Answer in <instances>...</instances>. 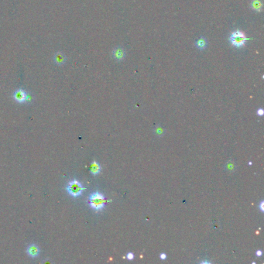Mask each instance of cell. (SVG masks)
<instances>
[{
  "label": "cell",
  "instance_id": "3957f363",
  "mask_svg": "<svg viewBox=\"0 0 264 264\" xmlns=\"http://www.w3.org/2000/svg\"><path fill=\"white\" fill-rule=\"evenodd\" d=\"M66 190L70 195H71L74 198H78V197L81 196V194L83 193V191L84 190V187L78 180L73 179L68 184Z\"/></svg>",
  "mask_w": 264,
  "mask_h": 264
},
{
  "label": "cell",
  "instance_id": "52a82bcc",
  "mask_svg": "<svg viewBox=\"0 0 264 264\" xmlns=\"http://www.w3.org/2000/svg\"><path fill=\"white\" fill-rule=\"evenodd\" d=\"M90 171L93 175H97V174H99V173H100L101 166L98 164V162L96 160L92 161V164H91Z\"/></svg>",
  "mask_w": 264,
  "mask_h": 264
},
{
  "label": "cell",
  "instance_id": "9c48e42d",
  "mask_svg": "<svg viewBox=\"0 0 264 264\" xmlns=\"http://www.w3.org/2000/svg\"><path fill=\"white\" fill-rule=\"evenodd\" d=\"M251 9L256 12H261L262 11V2L260 0H252L251 3Z\"/></svg>",
  "mask_w": 264,
  "mask_h": 264
},
{
  "label": "cell",
  "instance_id": "5b68a950",
  "mask_svg": "<svg viewBox=\"0 0 264 264\" xmlns=\"http://www.w3.org/2000/svg\"><path fill=\"white\" fill-rule=\"evenodd\" d=\"M112 56L117 61H122L125 57V51L123 48L119 47L112 51Z\"/></svg>",
  "mask_w": 264,
  "mask_h": 264
},
{
  "label": "cell",
  "instance_id": "8992f818",
  "mask_svg": "<svg viewBox=\"0 0 264 264\" xmlns=\"http://www.w3.org/2000/svg\"><path fill=\"white\" fill-rule=\"evenodd\" d=\"M27 252L30 256L36 257L39 255L40 249H39V247H37L36 245H30L27 249Z\"/></svg>",
  "mask_w": 264,
  "mask_h": 264
},
{
  "label": "cell",
  "instance_id": "7a4b0ae2",
  "mask_svg": "<svg viewBox=\"0 0 264 264\" xmlns=\"http://www.w3.org/2000/svg\"><path fill=\"white\" fill-rule=\"evenodd\" d=\"M249 40L250 39L247 38L246 34L239 30H236L231 33L229 37V40L231 44L236 48H241L245 46L246 42Z\"/></svg>",
  "mask_w": 264,
  "mask_h": 264
},
{
  "label": "cell",
  "instance_id": "ba28073f",
  "mask_svg": "<svg viewBox=\"0 0 264 264\" xmlns=\"http://www.w3.org/2000/svg\"><path fill=\"white\" fill-rule=\"evenodd\" d=\"M207 45H208V42H207L206 39H205V37H201V38L198 39L196 41V43H195V46H196L197 48L201 50H205L207 47Z\"/></svg>",
  "mask_w": 264,
  "mask_h": 264
},
{
  "label": "cell",
  "instance_id": "7c38bea8",
  "mask_svg": "<svg viewBox=\"0 0 264 264\" xmlns=\"http://www.w3.org/2000/svg\"><path fill=\"white\" fill-rule=\"evenodd\" d=\"M263 114H264V111L263 109H258V111H257V115H260V116H262V115H263Z\"/></svg>",
  "mask_w": 264,
  "mask_h": 264
},
{
  "label": "cell",
  "instance_id": "30bf717a",
  "mask_svg": "<svg viewBox=\"0 0 264 264\" xmlns=\"http://www.w3.org/2000/svg\"><path fill=\"white\" fill-rule=\"evenodd\" d=\"M65 60H66V58L63 56L62 53H60V52L57 53V54L55 55L54 57L55 62L58 63V64H62V63L65 62Z\"/></svg>",
  "mask_w": 264,
  "mask_h": 264
},
{
  "label": "cell",
  "instance_id": "9a60e30c",
  "mask_svg": "<svg viewBox=\"0 0 264 264\" xmlns=\"http://www.w3.org/2000/svg\"><path fill=\"white\" fill-rule=\"evenodd\" d=\"M263 204H264V202H263V201H262L261 203H260V209H261V211H264V208H263Z\"/></svg>",
  "mask_w": 264,
  "mask_h": 264
},
{
  "label": "cell",
  "instance_id": "277c9868",
  "mask_svg": "<svg viewBox=\"0 0 264 264\" xmlns=\"http://www.w3.org/2000/svg\"><path fill=\"white\" fill-rule=\"evenodd\" d=\"M13 98L16 102H19V103H23V102H25L28 100L29 95L23 89H18L14 93Z\"/></svg>",
  "mask_w": 264,
  "mask_h": 264
},
{
  "label": "cell",
  "instance_id": "5bb4252c",
  "mask_svg": "<svg viewBox=\"0 0 264 264\" xmlns=\"http://www.w3.org/2000/svg\"><path fill=\"white\" fill-rule=\"evenodd\" d=\"M256 254L257 256H261L262 254H263V253H262L261 251H260V250H258V251H256Z\"/></svg>",
  "mask_w": 264,
  "mask_h": 264
},
{
  "label": "cell",
  "instance_id": "6da1fadb",
  "mask_svg": "<svg viewBox=\"0 0 264 264\" xmlns=\"http://www.w3.org/2000/svg\"><path fill=\"white\" fill-rule=\"evenodd\" d=\"M89 205L94 211H99L104 208L106 204V199L102 194L99 191L94 192L89 198Z\"/></svg>",
  "mask_w": 264,
  "mask_h": 264
},
{
  "label": "cell",
  "instance_id": "4fadbf2b",
  "mask_svg": "<svg viewBox=\"0 0 264 264\" xmlns=\"http://www.w3.org/2000/svg\"><path fill=\"white\" fill-rule=\"evenodd\" d=\"M160 257L161 260H166V258H167V255H166L165 253H161L160 256Z\"/></svg>",
  "mask_w": 264,
  "mask_h": 264
},
{
  "label": "cell",
  "instance_id": "8fae6325",
  "mask_svg": "<svg viewBox=\"0 0 264 264\" xmlns=\"http://www.w3.org/2000/svg\"><path fill=\"white\" fill-rule=\"evenodd\" d=\"M126 257L129 260H133V259H134V255H133V252H129V253L127 254Z\"/></svg>",
  "mask_w": 264,
  "mask_h": 264
}]
</instances>
